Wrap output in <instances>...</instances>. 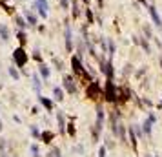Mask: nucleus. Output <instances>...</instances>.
Segmentation results:
<instances>
[{"label":"nucleus","mask_w":162,"mask_h":157,"mask_svg":"<svg viewBox=\"0 0 162 157\" xmlns=\"http://www.w3.org/2000/svg\"><path fill=\"white\" fill-rule=\"evenodd\" d=\"M27 59H29V57H27V53H26V49H24L22 46L13 51V60L16 62L18 68H24V66L27 64Z\"/></svg>","instance_id":"nucleus-3"},{"label":"nucleus","mask_w":162,"mask_h":157,"mask_svg":"<svg viewBox=\"0 0 162 157\" xmlns=\"http://www.w3.org/2000/svg\"><path fill=\"white\" fill-rule=\"evenodd\" d=\"M64 86H66V90H67L69 93H75V91H77V86H75L71 75H66V77H64Z\"/></svg>","instance_id":"nucleus-11"},{"label":"nucleus","mask_w":162,"mask_h":157,"mask_svg":"<svg viewBox=\"0 0 162 157\" xmlns=\"http://www.w3.org/2000/svg\"><path fill=\"white\" fill-rule=\"evenodd\" d=\"M7 71H9V75H11V79H13V80H18V79H20V73L16 71V68H15V66H9V68H7Z\"/></svg>","instance_id":"nucleus-18"},{"label":"nucleus","mask_w":162,"mask_h":157,"mask_svg":"<svg viewBox=\"0 0 162 157\" xmlns=\"http://www.w3.org/2000/svg\"><path fill=\"white\" fill-rule=\"evenodd\" d=\"M58 154H60V150H58V148H55V150H53V155H55V157H60Z\"/></svg>","instance_id":"nucleus-35"},{"label":"nucleus","mask_w":162,"mask_h":157,"mask_svg":"<svg viewBox=\"0 0 162 157\" xmlns=\"http://www.w3.org/2000/svg\"><path fill=\"white\" fill-rule=\"evenodd\" d=\"M98 154H100V155H98V157H106V148H104V146H102V148H100V152H98Z\"/></svg>","instance_id":"nucleus-33"},{"label":"nucleus","mask_w":162,"mask_h":157,"mask_svg":"<svg viewBox=\"0 0 162 157\" xmlns=\"http://www.w3.org/2000/svg\"><path fill=\"white\" fill-rule=\"evenodd\" d=\"M33 59H36V60H40V53H38V51H35V53H33Z\"/></svg>","instance_id":"nucleus-34"},{"label":"nucleus","mask_w":162,"mask_h":157,"mask_svg":"<svg viewBox=\"0 0 162 157\" xmlns=\"http://www.w3.org/2000/svg\"><path fill=\"white\" fill-rule=\"evenodd\" d=\"M0 38L4 42H9L11 40V33H9V27L5 24H0Z\"/></svg>","instance_id":"nucleus-13"},{"label":"nucleus","mask_w":162,"mask_h":157,"mask_svg":"<svg viewBox=\"0 0 162 157\" xmlns=\"http://www.w3.org/2000/svg\"><path fill=\"white\" fill-rule=\"evenodd\" d=\"M67 132H69V135H71V137H73V135H75V126H73V124H71V123H69V124H67Z\"/></svg>","instance_id":"nucleus-29"},{"label":"nucleus","mask_w":162,"mask_h":157,"mask_svg":"<svg viewBox=\"0 0 162 157\" xmlns=\"http://www.w3.org/2000/svg\"><path fill=\"white\" fill-rule=\"evenodd\" d=\"M38 99H40V104H42L46 110H49V112L53 110V101H51V99H47V97H38Z\"/></svg>","instance_id":"nucleus-16"},{"label":"nucleus","mask_w":162,"mask_h":157,"mask_svg":"<svg viewBox=\"0 0 162 157\" xmlns=\"http://www.w3.org/2000/svg\"><path fill=\"white\" fill-rule=\"evenodd\" d=\"M31 134H33V137H40V134H38V130H36V126H31Z\"/></svg>","instance_id":"nucleus-30"},{"label":"nucleus","mask_w":162,"mask_h":157,"mask_svg":"<svg viewBox=\"0 0 162 157\" xmlns=\"http://www.w3.org/2000/svg\"><path fill=\"white\" fill-rule=\"evenodd\" d=\"M33 9H36V13L46 18L47 16V9H49V2L47 0H33Z\"/></svg>","instance_id":"nucleus-4"},{"label":"nucleus","mask_w":162,"mask_h":157,"mask_svg":"<svg viewBox=\"0 0 162 157\" xmlns=\"http://www.w3.org/2000/svg\"><path fill=\"white\" fill-rule=\"evenodd\" d=\"M4 146H5V141H4V139H0V150H2Z\"/></svg>","instance_id":"nucleus-36"},{"label":"nucleus","mask_w":162,"mask_h":157,"mask_svg":"<svg viewBox=\"0 0 162 157\" xmlns=\"http://www.w3.org/2000/svg\"><path fill=\"white\" fill-rule=\"evenodd\" d=\"M80 13H82V9H80L78 0H71V16H73V20H75V18H78V16H80Z\"/></svg>","instance_id":"nucleus-12"},{"label":"nucleus","mask_w":162,"mask_h":157,"mask_svg":"<svg viewBox=\"0 0 162 157\" xmlns=\"http://www.w3.org/2000/svg\"><path fill=\"white\" fill-rule=\"evenodd\" d=\"M129 135H131V145H133V148L137 146V137H135V134H133V128L129 130Z\"/></svg>","instance_id":"nucleus-27"},{"label":"nucleus","mask_w":162,"mask_h":157,"mask_svg":"<svg viewBox=\"0 0 162 157\" xmlns=\"http://www.w3.org/2000/svg\"><path fill=\"white\" fill-rule=\"evenodd\" d=\"M137 44H140V46L144 48V51H146V53H151V48H150V42H148L146 38H139V42H137Z\"/></svg>","instance_id":"nucleus-20"},{"label":"nucleus","mask_w":162,"mask_h":157,"mask_svg":"<svg viewBox=\"0 0 162 157\" xmlns=\"http://www.w3.org/2000/svg\"><path fill=\"white\" fill-rule=\"evenodd\" d=\"M146 7H148V13H150V16H151V20H153V24L160 29L162 27V18H160V15H159V11H157V7H155L153 4H148Z\"/></svg>","instance_id":"nucleus-5"},{"label":"nucleus","mask_w":162,"mask_h":157,"mask_svg":"<svg viewBox=\"0 0 162 157\" xmlns=\"http://www.w3.org/2000/svg\"><path fill=\"white\" fill-rule=\"evenodd\" d=\"M49 73H51L49 68H47L46 64H40V75H42L44 79H49Z\"/></svg>","instance_id":"nucleus-21"},{"label":"nucleus","mask_w":162,"mask_h":157,"mask_svg":"<svg viewBox=\"0 0 162 157\" xmlns=\"http://www.w3.org/2000/svg\"><path fill=\"white\" fill-rule=\"evenodd\" d=\"M31 154H33V157H38V146H36V145L31 146Z\"/></svg>","instance_id":"nucleus-28"},{"label":"nucleus","mask_w":162,"mask_h":157,"mask_svg":"<svg viewBox=\"0 0 162 157\" xmlns=\"http://www.w3.org/2000/svg\"><path fill=\"white\" fill-rule=\"evenodd\" d=\"M13 20H15V24L18 26V29H26V27H29V24L26 22V18H24V16L15 15V16H13Z\"/></svg>","instance_id":"nucleus-14"},{"label":"nucleus","mask_w":162,"mask_h":157,"mask_svg":"<svg viewBox=\"0 0 162 157\" xmlns=\"http://www.w3.org/2000/svg\"><path fill=\"white\" fill-rule=\"evenodd\" d=\"M160 106H162V104H160Z\"/></svg>","instance_id":"nucleus-41"},{"label":"nucleus","mask_w":162,"mask_h":157,"mask_svg":"<svg viewBox=\"0 0 162 157\" xmlns=\"http://www.w3.org/2000/svg\"><path fill=\"white\" fill-rule=\"evenodd\" d=\"M42 139H44L46 143H51V139H53V134H51V132H44V134H42Z\"/></svg>","instance_id":"nucleus-24"},{"label":"nucleus","mask_w":162,"mask_h":157,"mask_svg":"<svg viewBox=\"0 0 162 157\" xmlns=\"http://www.w3.org/2000/svg\"><path fill=\"white\" fill-rule=\"evenodd\" d=\"M102 93H100V86H98V82H89V86H88V97L89 99H98Z\"/></svg>","instance_id":"nucleus-6"},{"label":"nucleus","mask_w":162,"mask_h":157,"mask_svg":"<svg viewBox=\"0 0 162 157\" xmlns=\"http://www.w3.org/2000/svg\"><path fill=\"white\" fill-rule=\"evenodd\" d=\"M16 38H18V42L24 46V44L27 42V35H26V31H24V29H18V31H16Z\"/></svg>","instance_id":"nucleus-17"},{"label":"nucleus","mask_w":162,"mask_h":157,"mask_svg":"<svg viewBox=\"0 0 162 157\" xmlns=\"http://www.w3.org/2000/svg\"><path fill=\"white\" fill-rule=\"evenodd\" d=\"M0 90H2V84H0Z\"/></svg>","instance_id":"nucleus-39"},{"label":"nucleus","mask_w":162,"mask_h":157,"mask_svg":"<svg viewBox=\"0 0 162 157\" xmlns=\"http://www.w3.org/2000/svg\"><path fill=\"white\" fill-rule=\"evenodd\" d=\"M153 123H155V115H153V113H150V119L144 123V134H148V135L151 134V124H153Z\"/></svg>","instance_id":"nucleus-15"},{"label":"nucleus","mask_w":162,"mask_h":157,"mask_svg":"<svg viewBox=\"0 0 162 157\" xmlns=\"http://www.w3.org/2000/svg\"><path fill=\"white\" fill-rule=\"evenodd\" d=\"M71 68H73V73H75L77 77L89 80V73L84 70V66H82V62H80V59H78V57H71Z\"/></svg>","instance_id":"nucleus-1"},{"label":"nucleus","mask_w":162,"mask_h":157,"mask_svg":"<svg viewBox=\"0 0 162 157\" xmlns=\"http://www.w3.org/2000/svg\"><path fill=\"white\" fill-rule=\"evenodd\" d=\"M102 123H104V110L102 106L97 108V126H95V137H98V132L102 130Z\"/></svg>","instance_id":"nucleus-7"},{"label":"nucleus","mask_w":162,"mask_h":157,"mask_svg":"<svg viewBox=\"0 0 162 157\" xmlns=\"http://www.w3.org/2000/svg\"><path fill=\"white\" fill-rule=\"evenodd\" d=\"M58 124H60V132H64V115L58 113Z\"/></svg>","instance_id":"nucleus-26"},{"label":"nucleus","mask_w":162,"mask_h":157,"mask_svg":"<svg viewBox=\"0 0 162 157\" xmlns=\"http://www.w3.org/2000/svg\"><path fill=\"white\" fill-rule=\"evenodd\" d=\"M53 97H55L57 101H62V99H64V91H62L58 86H55V88H53Z\"/></svg>","instance_id":"nucleus-19"},{"label":"nucleus","mask_w":162,"mask_h":157,"mask_svg":"<svg viewBox=\"0 0 162 157\" xmlns=\"http://www.w3.org/2000/svg\"><path fill=\"white\" fill-rule=\"evenodd\" d=\"M108 53H109V55L115 53V42H113L111 38H108Z\"/></svg>","instance_id":"nucleus-22"},{"label":"nucleus","mask_w":162,"mask_h":157,"mask_svg":"<svg viewBox=\"0 0 162 157\" xmlns=\"http://www.w3.org/2000/svg\"><path fill=\"white\" fill-rule=\"evenodd\" d=\"M160 68H162V59H160Z\"/></svg>","instance_id":"nucleus-37"},{"label":"nucleus","mask_w":162,"mask_h":157,"mask_svg":"<svg viewBox=\"0 0 162 157\" xmlns=\"http://www.w3.org/2000/svg\"><path fill=\"white\" fill-rule=\"evenodd\" d=\"M24 18H26V22L31 26V27H35L36 24H38V18H36V13H33V11H29V9H24Z\"/></svg>","instance_id":"nucleus-8"},{"label":"nucleus","mask_w":162,"mask_h":157,"mask_svg":"<svg viewBox=\"0 0 162 157\" xmlns=\"http://www.w3.org/2000/svg\"><path fill=\"white\" fill-rule=\"evenodd\" d=\"M58 2H60L62 9H67V7H69V0H58Z\"/></svg>","instance_id":"nucleus-31"},{"label":"nucleus","mask_w":162,"mask_h":157,"mask_svg":"<svg viewBox=\"0 0 162 157\" xmlns=\"http://www.w3.org/2000/svg\"><path fill=\"white\" fill-rule=\"evenodd\" d=\"M119 93H120V91L115 88L113 80H111V79H108L106 88H104V97H106V101H108V102H115V101L119 99Z\"/></svg>","instance_id":"nucleus-2"},{"label":"nucleus","mask_w":162,"mask_h":157,"mask_svg":"<svg viewBox=\"0 0 162 157\" xmlns=\"http://www.w3.org/2000/svg\"><path fill=\"white\" fill-rule=\"evenodd\" d=\"M66 49L67 51L73 49V31H71L69 24H66Z\"/></svg>","instance_id":"nucleus-9"},{"label":"nucleus","mask_w":162,"mask_h":157,"mask_svg":"<svg viewBox=\"0 0 162 157\" xmlns=\"http://www.w3.org/2000/svg\"><path fill=\"white\" fill-rule=\"evenodd\" d=\"M100 71H102V73H106V77H108V79H113V73H115V71H113L111 62H104V60H102V62H100Z\"/></svg>","instance_id":"nucleus-10"},{"label":"nucleus","mask_w":162,"mask_h":157,"mask_svg":"<svg viewBox=\"0 0 162 157\" xmlns=\"http://www.w3.org/2000/svg\"><path fill=\"white\" fill-rule=\"evenodd\" d=\"M146 157H151V155H146Z\"/></svg>","instance_id":"nucleus-40"},{"label":"nucleus","mask_w":162,"mask_h":157,"mask_svg":"<svg viewBox=\"0 0 162 157\" xmlns=\"http://www.w3.org/2000/svg\"><path fill=\"white\" fill-rule=\"evenodd\" d=\"M0 130H2V123H0Z\"/></svg>","instance_id":"nucleus-38"},{"label":"nucleus","mask_w":162,"mask_h":157,"mask_svg":"<svg viewBox=\"0 0 162 157\" xmlns=\"http://www.w3.org/2000/svg\"><path fill=\"white\" fill-rule=\"evenodd\" d=\"M144 33L148 35V38H153V37H151V29H150V26H144Z\"/></svg>","instance_id":"nucleus-32"},{"label":"nucleus","mask_w":162,"mask_h":157,"mask_svg":"<svg viewBox=\"0 0 162 157\" xmlns=\"http://www.w3.org/2000/svg\"><path fill=\"white\" fill-rule=\"evenodd\" d=\"M86 16H88V20H89V24H93V11H91L89 7L86 9Z\"/></svg>","instance_id":"nucleus-25"},{"label":"nucleus","mask_w":162,"mask_h":157,"mask_svg":"<svg viewBox=\"0 0 162 157\" xmlns=\"http://www.w3.org/2000/svg\"><path fill=\"white\" fill-rule=\"evenodd\" d=\"M33 86H35V90H36V91L40 90V86H42V84H40V79H38V75H33Z\"/></svg>","instance_id":"nucleus-23"}]
</instances>
